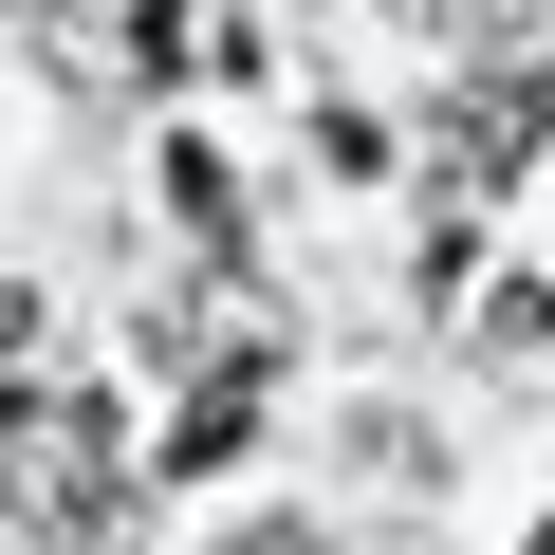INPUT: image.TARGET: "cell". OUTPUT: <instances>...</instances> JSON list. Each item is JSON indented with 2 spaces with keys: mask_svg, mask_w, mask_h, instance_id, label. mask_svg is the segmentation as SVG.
Segmentation results:
<instances>
[{
  "mask_svg": "<svg viewBox=\"0 0 555 555\" xmlns=\"http://www.w3.org/2000/svg\"><path fill=\"white\" fill-rule=\"evenodd\" d=\"M20 352H38V297H0V371H20Z\"/></svg>",
  "mask_w": 555,
  "mask_h": 555,
  "instance_id": "4",
  "label": "cell"
},
{
  "mask_svg": "<svg viewBox=\"0 0 555 555\" xmlns=\"http://www.w3.org/2000/svg\"><path fill=\"white\" fill-rule=\"evenodd\" d=\"M408 20H481V0H408Z\"/></svg>",
  "mask_w": 555,
  "mask_h": 555,
  "instance_id": "6",
  "label": "cell"
},
{
  "mask_svg": "<svg viewBox=\"0 0 555 555\" xmlns=\"http://www.w3.org/2000/svg\"><path fill=\"white\" fill-rule=\"evenodd\" d=\"M241 426H259V352H241V371H222V389H204V408H185V463H222V444H241Z\"/></svg>",
  "mask_w": 555,
  "mask_h": 555,
  "instance_id": "3",
  "label": "cell"
},
{
  "mask_svg": "<svg viewBox=\"0 0 555 555\" xmlns=\"http://www.w3.org/2000/svg\"><path fill=\"white\" fill-rule=\"evenodd\" d=\"M537 112H555V75H537V56H518V75H481V93L444 112V167H463V185H518V149H537Z\"/></svg>",
  "mask_w": 555,
  "mask_h": 555,
  "instance_id": "2",
  "label": "cell"
},
{
  "mask_svg": "<svg viewBox=\"0 0 555 555\" xmlns=\"http://www.w3.org/2000/svg\"><path fill=\"white\" fill-rule=\"evenodd\" d=\"M537 555H555V518H537Z\"/></svg>",
  "mask_w": 555,
  "mask_h": 555,
  "instance_id": "7",
  "label": "cell"
},
{
  "mask_svg": "<svg viewBox=\"0 0 555 555\" xmlns=\"http://www.w3.org/2000/svg\"><path fill=\"white\" fill-rule=\"evenodd\" d=\"M0 500H20V537H93L112 518V408L93 389H20V408H0Z\"/></svg>",
  "mask_w": 555,
  "mask_h": 555,
  "instance_id": "1",
  "label": "cell"
},
{
  "mask_svg": "<svg viewBox=\"0 0 555 555\" xmlns=\"http://www.w3.org/2000/svg\"><path fill=\"white\" fill-rule=\"evenodd\" d=\"M241 555H315V537H297V518H259V537H241Z\"/></svg>",
  "mask_w": 555,
  "mask_h": 555,
  "instance_id": "5",
  "label": "cell"
}]
</instances>
